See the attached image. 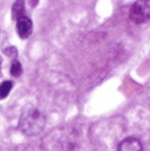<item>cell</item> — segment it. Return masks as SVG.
<instances>
[{"label": "cell", "instance_id": "cell-4", "mask_svg": "<svg viewBox=\"0 0 150 151\" xmlns=\"http://www.w3.org/2000/svg\"><path fill=\"white\" fill-rule=\"evenodd\" d=\"M16 30H17V34L19 35V38L27 39L32 34V30H33L32 21L26 16L19 17L16 23Z\"/></svg>", "mask_w": 150, "mask_h": 151}, {"label": "cell", "instance_id": "cell-8", "mask_svg": "<svg viewBox=\"0 0 150 151\" xmlns=\"http://www.w3.org/2000/svg\"><path fill=\"white\" fill-rule=\"evenodd\" d=\"M23 69H22V65L18 60H13L12 63V67H10V74L15 77H18L22 74Z\"/></svg>", "mask_w": 150, "mask_h": 151}, {"label": "cell", "instance_id": "cell-9", "mask_svg": "<svg viewBox=\"0 0 150 151\" xmlns=\"http://www.w3.org/2000/svg\"><path fill=\"white\" fill-rule=\"evenodd\" d=\"M5 53H6L7 56H9V57L16 58V56H17V50H16L14 47H13V48H7V49L5 50Z\"/></svg>", "mask_w": 150, "mask_h": 151}, {"label": "cell", "instance_id": "cell-3", "mask_svg": "<svg viewBox=\"0 0 150 151\" xmlns=\"http://www.w3.org/2000/svg\"><path fill=\"white\" fill-rule=\"evenodd\" d=\"M130 18L134 23L141 24L149 19V1H136L130 10Z\"/></svg>", "mask_w": 150, "mask_h": 151}, {"label": "cell", "instance_id": "cell-7", "mask_svg": "<svg viewBox=\"0 0 150 151\" xmlns=\"http://www.w3.org/2000/svg\"><path fill=\"white\" fill-rule=\"evenodd\" d=\"M13 89L12 81H5L0 84V99H5L9 94L10 90Z\"/></svg>", "mask_w": 150, "mask_h": 151}, {"label": "cell", "instance_id": "cell-6", "mask_svg": "<svg viewBox=\"0 0 150 151\" xmlns=\"http://www.w3.org/2000/svg\"><path fill=\"white\" fill-rule=\"evenodd\" d=\"M25 10V2L19 0V1H16L15 4L13 5V8H12V15H13V18L14 19H18L19 17H22L23 13Z\"/></svg>", "mask_w": 150, "mask_h": 151}, {"label": "cell", "instance_id": "cell-1", "mask_svg": "<svg viewBox=\"0 0 150 151\" xmlns=\"http://www.w3.org/2000/svg\"><path fill=\"white\" fill-rule=\"evenodd\" d=\"M42 151H96L90 134L81 124H66L49 132Z\"/></svg>", "mask_w": 150, "mask_h": 151}, {"label": "cell", "instance_id": "cell-10", "mask_svg": "<svg viewBox=\"0 0 150 151\" xmlns=\"http://www.w3.org/2000/svg\"><path fill=\"white\" fill-rule=\"evenodd\" d=\"M1 63H2V58L0 57V66H1Z\"/></svg>", "mask_w": 150, "mask_h": 151}, {"label": "cell", "instance_id": "cell-5", "mask_svg": "<svg viewBox=\"0 0 150 151\" xmlns=\"http://www.w3.org/2000/svg\"><path fill=\"white\" fill-rule=\"evenodd\" d=\"M117 151H143V147L139 139L130 136L120 141Z\"/></svg>", "mask_w": 150, "mask_h": 151}, {"label": "cell", "instance_id": "cell-2", "mask_svg": "<svg viewBox=\"0 0 150 151\" xmlns=\"http://www.w3.org/2000/svg\"><path fill=\"white\" fill-rule=\"evenodd\" d=\"M45 114L38 107H29L21 114L18 119V129L25 135L35 136L45 129Z\"/></svg>", "mask_w": 150, "mask_h": 151}]
</instances>
